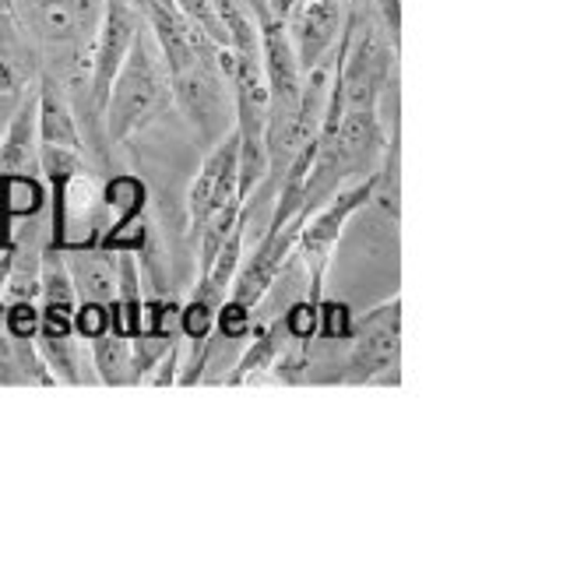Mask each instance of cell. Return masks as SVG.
Listing matches in <instances>:
<instances>
[{
  "mask_svg": "<svg viewBox=\"0 0 563 563\" xmlns=\"http://www.w3.org/2000/svg\"><path fill=\"white\" fill-rule=\"evenodd\" d=\"M22 11V25L53 60L49 78H57L67 99L81 96L88 106V49L106 0H14Z\"/></svg>",
  "mask_w": 563,
  "mask_h": 563,
  "instance_id": "1",
  "label": "cell"
},
{
  "mask_svg": "<svg viewBox=\"0 0 563 563\" xmlns=\"http://www.w3.org/2000/svg\"><path fill=\"white\" fill-rule=\"evenodd\" d=\"M169 106H173V81L163 53H158L152 32H137L113 78L110 99H106L102 110L106 137L113 145H123L131 134L145 131L148 123L169 113Z\"/></svg>",
  "mask_w": 563,
  "mask_h": 563,
  "instance_id": "2",
  "label": "cell"
},
{
  "mask_svg": "<svg viewBox=\"0 0 563 563\" xmlns=\"http://www.w3.org/2000/svg\"><path fill=\"white\" fill-rule=\"evenodd\" d=\"M173 106H180L187 120L198 131L201 145L211 148L233 131V85L216 64V46L205 49L201 57H194L187 67L173 70Z\"/></svg>",
  "mask_w": 563,
  "mask_h": 563,
  "instance_id": "3",
  "label": "cell"
},
{
  "mask_svg": "<svg viewBox=\"0 0 563 563\" xmlns=\"http://www.w3.org/2000/svg\"><path fill=\"white\" fill-rule=\"evenodd\" d=\"M141 18L145 14L134 0H106L92 49H88V117H102L117 70L141 32Z\"/></svg>",
  "mask_w": 563,
  "mask_h": 563,
  "instance_id": "4",
  "label": "cell"
},
{
  "mask_svg": "<svg viewBox=\"0 0 563 563\" xmlns=\"http://www.w3.org/2000/svg\"><path fill=\"white\" fill-rule=\"evenodd\" d=\"M398 299L366 313L352 331L349 360H345V384H369L380 374H391L398 366V334H401V313Z\"/></svg>",
  "mask_w": 563,
  "mask_h": 563,
  "instance_id": "5",
  "label": "cell"
},
{
  "mask_svg": "<svg viewBox=\"0 0 563 563\" xmlns=\"http://www.w3.org/2000/svg\"><path fill=\"white\" fill-rule=\"evenodd\" d=\"M229 201H243L240 194V145L236 131H229L219 145H211L187 194V211L194 233H201L205 219Z\"/></svg>",
  "mask_w": 563,
  "mask_h": 563,
  "instance_id": "6",
  "label": "cell"
},
{
  "mask_svg": "<svg viewBox=\"0 0 563 563\" xmlns=\"http://www.w3.org/2000/svg\"><path fill=\"white\" fill-rule=\"evenodd\" d=\"M349 22V0H296V8L286 14V29L296 49L299 67H313L331 53Z\"/></svg>",
  "mask_w": 563,
  "mask_h": 563,
  "instance_id": "7",
  "label": "cell"
},
{
  "mask_svg": "<svg viewBox=\"0 0 563 563\" xmlns=\"http://www.w3.org/2000/svg\"><path fill=\"white\" fill-rule=\"evenodd\" d=\"M67 278L75 286L78 303H102L113 307L117 299V254H110V246H92V243H75L60 246Z\"/></svg>",
  "mask_w": 563,
  "mask_h": 563,
  "instance_id": "8",
  "label": "cell"
},
{
  "mask_svg": "<svg viewBox=\"0 0 563 563\" xmlns=\"http://www.w3.org/2000/svg\"><path fill=\"white\" fill-rule=\"evenodd\" d=\"M35 134H40V145L81 152V128H78L75 102L67 99L60 81L49 75H43L40 88H35Z\"/></svg>",
  "mask_w": 563,
  "mask_h": 563,
  "instance_id": "9",
  "label": "cell"
},
{
  "mask_svg": "<svg viewBox=\"0 0 563 563\" xmlns=\"http://www.w3.org/2000/svg\"><path fill=\"white\" fill-rule=\"evenodd\" d=\"M40 173V134H35V92L22 96L0 137V176Z\"/></svg>",
  "mask_w": 563,
  "mask_h": 563,
  "instance_id": "10",
  "label": "cell"
},
{
  "mask_svg": "<svg viewBox=\"0 0 563 563\" xmlns=\"http://www.w3.org/2000/svg\"><path fill=\"white\" fill-rule=\"evenodd\" d=\"M92 360L99 369L102 384H134V369H131V339L120 331H106L99 339H92Z\"/></svg>",
  "mask_w": 563,
  "mask_h": 563,
  "instance_id": "11",
  "label": "cell"
},
{
  "mask_svg": "<svg viewBox=\"0 0 563 563\" xmlns=\"http://www.w3.org/2000/svg\"><path fill=\"white\" fill-rule=\"evenodd\" d=\"M113 328V307H102V303H78L75 307V334L85 342L99 339Z\"/></svg>",
  "mask_w": 563,
  "mask_h": 563,
  "instance_id": "12",
  "label": "cell"
},
{
  "mask_svg": "<svg viewBox=\"0 0 563 563\" xmlns=\"http://www.w3.org/2000/svg\"><path fill=\"white\" fill-rule=\"evenodd\" d=\"M4 331L11 339L35 342L40 334V307L35 303H4Z\"/></svg>",
  "mask_w": 563,
  "mask_h": 563,
  "instance_id": "13",
  "label": "cell"
},
{
  "mask_svg": "<svg viewBox=\"0 0 563 563\" xmlns=\"http://www.w3.org/2000/svg\"><path fill=\"white\" fill-rule=\"evenodd\" d=\"M292 8H296V0H268V11L278 14V18H286Z\"/></svg>",
  "mask_w": 563,
  "mask_h": 563,
  "instance_id": "14",
  "label": "cell"
},
{
  "mask_svg": "<svg viewBox=\"0 0 563 563\" xmlns=\"http://www.w3.org/2000/svg\"><path fill=\"white\" fill-rule=\"evenodd\" d=\"M0 11H14V0H0Z\"/></svg>",
  "mask_w": 563,
  "mask_h": 563,
  "instance_id": "15",
  "label": "cell"
}]
</instances>
